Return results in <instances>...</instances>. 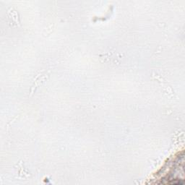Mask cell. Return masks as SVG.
<instances>
[{
  "instance_id": "1",
  "label": "cell",
  "mask_w": 185,
  "mask_h": 185,
  "mask_svg": "<svg viewBox=\"0 0 185 185\" xmlns=\"http://www.w3.org/2000/svg\"><path fill=\"white\" fill-rule=\"evenodd\" d=\"M47 74H41V76L39 75L37 77L36 79L38 80L35 81L34 85H33V88H32V90H31V93H33V92H34V90H35V88H38V86L40 85L41 83H42L43 81L44 80L46 79V77H47Z\"/></svg>"
}]
</instances>
